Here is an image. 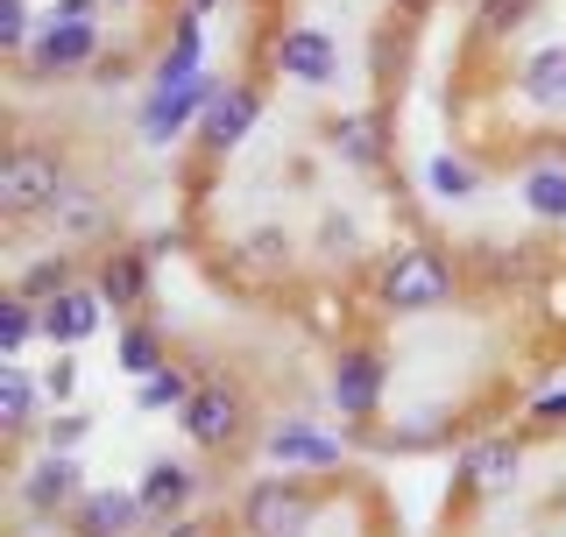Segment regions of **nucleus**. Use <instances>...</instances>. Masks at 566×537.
<instances>
[{
  "instance_id": "nucleus-6",
  "label": "nucleus",
  "mask_w": 566,
  "mask_h": 537,
  "mask_svg": "<svg viewBox=\"0 0 566 537\" xmlns=\"http://www.w3.org/2000/svg\"><path fill=\"white\" fill-rule=\"evenodd\" d=\"M276 71L297 78V85H333V78H340V43H333L326 29L297 22V29L276 35Z\"/></svg>"
},
{
  "instance_id": "nucleus-12",
  "label": "nucleus",
  "mask_w": 566,
  "mask_h": 537,
  "mask_svg": "<svg viewBox=\"0 0 566 537\" xmlns=\"http://www.w3.org/2000/svg\"><path fill=\"white\" fill-rule=\"evenodd\" d=\"M262 453L276 460V467H297V474H326V467H340V445H333L326 432H312L305 418H291V424H276L270 445Z\"/></svg>"
},
{
  "instance_id": "nucleus-34",
  "label": "nucleus",
  "mask_w": 566,
  "mask_h": 537,
  "mask_svg": "<svg viewBox=\"0 0 566 537\" xmlns=\"http://www.w3.org/2000/svg\"><path fill=\"white\" fill-rule=\"evenodd\" d=\"M212 8H220V0H191V8H185V14H212Z\"/></svg>"
},
{
  "instance_id": "nucleus-3",
  "label": "nucleus",
  "mask_w": 566,
  "mask_h": 537,
  "mask_svg": "<svg viewBox=\"0 0 566 537\" xmlns=\"http://www.w3.org/2000/svg\"><path fill=\"white\" fill-rule=\"evenodd\" d=\"M177 424H185L191 445H206V453H227V445L241 439V424H248V397H241L234 382H220V375H212V382L191 389V403L177 410Z\"/></svg>"
},
{
  "instance_id": "nucleus-32",
  "label": "nucleus",
  "mask_w": 566,
  "mask_h": 537,
  "mask_svg": "<svg viewBox=\"0 0 566 537\" xmlns=\"http://www.w3.org/2000/svg\"><path fill=\"white\" fill-rule=\"evenodd\" d=\"M78 439H85V418H64V424H50V445H57V453H71Z\"/></svg>"
},
{
  "instance_id": "nucleus-18",
  "label": "nucleus",
  "mask_w": 566,
  "mask_h": 537,
  "mask_svg": "<svg viewBox=\"0 0 566 537\" xmlns=\"http://www.w3.org/2000/svg\"><path fill=\"white\" fill-rule=\"evenodd\" d=\"M114 361L128 368V375H156V368L170 361V347H164V326H156V318H135V326L114 339Z\"/></svg>"
},
{
  "instance_id": "nucleus-22",
  "label": "nucleus",
  "mask_w": 566,
  "mask_h": 537,
  "mask_svg": "<svg viewBox=\"0 0 566 537\" xmlns=\"http://www.w3.org/2000/svg\"><path fill=\"white\" fill-rule=\"evenodd\" d=\"M524 206L538 212V220H566V170L559 164H538V170H524Z\"/></svg>"
},
{
  "instance_id": "nucleus-7",
  "label": "nucleus",
  "mask_w": 566,
  "mask_h": 537,
  "mask_svg": "<svg viewBox=\"0 0 566 537\" xmlns=\"http://www.w3.org/2000/svg\"><path fill=\"white\" fill-rule=\"evenodd\" d=\"M99 57V29L93 22H43V35L29 43V71L35 78H64Z\"/></svg>"
},
{
  "instance_id": "nucleus-11",
  "label": "nucleus",
  "mask_w": 566,
  "mask_h": 537,
  "mask_svg": "<svg viewBox=\"0 0 566 537\" xmlns=\"http://www.w3.org/2000/svg\"><path fill=\"white\" fill-rule=\"evenodd\" d=\"M255 114H262V99L248 93V85H220V93L206 99V114H199V141L212 156H227V149H241L248 128H255Z\"/></svg>"
},
{
  "instance_id": "nucleus-10",
  "label": "nucleus",
  "mask_w": 566,
  "mask_h": 537,
  "mask_svg": "<svg viewBox=\"0 0 566 537\" xmlns=\"http://www.w3.org/2000/svg\"><path fill=\"white\" fill-rule=\"evenodd\" d=\"M99 312H106L99 283H71V291L43 297V339L50 347H78V339L99 333Z\"/></svg>"
},
{
  "instance_id": "nucleus-28",
  "label": "nucleus",
  "mask_w": 566,
  "mask_h": 537,
  "mask_svg": "<svg viewBox=\"0 0 566 537\" xmlns=\"http://www.w3.org/2000/svg\"><path fill=\"white\" fill-rule=\"evenodd\" d=\"M0 43L14 50V57H29V0H0Z\"/></svg>"
},
{
  "instance_id": "nucleus-31",
  "label": "nucleus",
  "mask_w": 566,
  "mask_h": 537,
  "mask_svg": "<svg viewBox=\"0 0 566 537\" xmlns=\"http://www.w3.org/2000/svg\"><path fill=\"white\" fill-rule=\"evenodd\" d=\"M93 8H99V0H57L50 22H93Z\"/></svg>"
},
{
  "instance_id": "nucleus-21",
  "label": "nucleus",
  "mask_w": 566,
  "mask_h": 537,
  "mask_svg": "<svg viewBox=\"0 0 566 537\" xmlns=\"http://www.w3.org/2000/svg\"><path fill=\"white\" fill-rule=\"evenodd\" d=\"M29 418H35V382H29L22 361H8L0 368V424H8V439L29 432Z\"/></svg>"
},
{
  "instance_id": "nucleus-16",
  "label": "nucleus",
  "mask_w": 566,
  "mask_h": 537,
  "mask_svg": "<svg viewBox=\"0 0 566 537\" xmlns=\"http://www.w3.org/2000/svg\"><path fill=\"white\" fill-rule=\"evenodd\" d=\"M517 474H524L517 439H482L468 460H460V488H510Z\"/></svg>"
},
{
  "instance_id": "nucleus-26",
  "label": "nucleus",
  "mask_w": 566,
  "mask_h": 537,
  "mask_svg": "<svg viewBox=\"0 0 566 537\" xmlns=\"http://www.w3.org/2000/svg\"><path fill=\"white\" fill-rule=\"evenodd\" d=\"M424 177H432L439 199H474V170L460 164V156H432V170H424Z\"/></svg>"
},
{
  "instance_id": "nucleus-19",
  "label": "nucleus",
  "mask_w": 566,
  "mask_h": 537,
  "mask_svg": "<svg viewBox=\"0 0 566 537\" xmlns=\"http://www.w3.org/2000/svg\"><path fill=\"white\" fill-rule=\"evenodd\" d=\"M199 14H185V22H177V43L164 50V64H156V93H170V85H191L199 78Z\"/></svg>"
},
{
  "instance_id": "nucleus-25",
  "label": "nucleus",
  "mask_w": 566,
  "mask_h": 537,
  "mask_svg": "<svg viewBox=\"0 0 566 537\" xmlns=\"http://www.w3.org/2000/svg\"><path fill=\"white\" fill-rule=\"evenodd\" d=\"M14 291H22V297H35V304H43V297H57V291H71V262H64V255H50V262H35V268H29V276H22V283H14Z\"/></svg>"
},
{
  "instance_id": "nucleus-2",
  "label": "nucleus",
  "mask_w": 566,
  "mask_h": 537,
  "mask_svg": "<svg viewBox=\"0 0 566 537\" xmlns=\"http://www.w3.org/2000/svg\"><path fill=\"white\" fill-rule=\"evenodd\" d=\"M376 297L389 312H432V304L453 297V268L432 248H389L382 268H376Z\"/></svg>"
},
{
  "instance_id": "nucleus-4",
  "label": "nucleus",
  "mask_w": 566,
  "mask_h": 537,
  "mask_svg": "<svg viewBox=\"0 0 566 537\" xmlns=\"http://www.w3.org/2000/svg\"><path fill=\"white\" fill-rule=\"evenodd\" d=\"M241 516H248L255 537H305L312 516H318V495L297 488V481H262V488L241 503Z\"/></svg>"
},
{
  "instance_id": "nucleus-1",
  "label": "nucleus",
  "mask_w": 566,
  "mask_h": 537,
  "mask_svg": "<svg viewBox=\"0 0 566 537\" xmlns=\"http://www.w3.org/2000/svg\"><path fill=\"white\" fill-rule=\"evenodd\" d=\"M71 199V177L50 149H35V141H14L8 164H0V212L8 220H35V212H57Z\"/></svg>"
},
{
  "instance_id": "nucleus-23",
  "label": "nucleus",
  "mask_w": 566,
  "mask_h": 537,
  "mask_svg": "<svg viewBox=\"0 0 566 537\" xmlns=\"http://www.w3.org/2000/svg\"><path fill=\"white\" fill-rule=\"evenodd\" d=\"M326 141L347 156V164H376V120H368V114H340V120H326Z\"/></svg>"
},
{
  "instance_id": "nucleus-33",
  "label": "nucleus",
  "mask_w": 566,
  "mask_h": 537,
  "mask_svg": "<svg viewBox=\"0 0 566 537\" xmlns=\"http://www.w3.org/2000/svg\"><path fill=\"white\" fill-rule=\"evenodd\" d=\"M164 537H206L199 524H164Z\"/></svg>"
},
{
  "instance_id": "nucleus-15",
  "label": "nucleus",
  "mask_w": 566,
  "mask_h": 537,
  "mask_svg": "<svg viewBox=\"0 0 566 537\" xmlns=\"http://www.w3.org/2000/svg\"><path fill=\"white\" fill-rule=\"evenodd\" d=\"M517 93L531 106H545V114H559V106H566V43L531 50V57L517 64Z\"/></svg>"
},
{
  "instance_id": "nucleus-5",
  "label": "nucleus",
  "mask_w": 566,
  "mask_h": 537,
  "mask_svg": "<svg viewBox=\"0 0 566 537\" xmlns=\"http://www.w3.org/2000/svg\"><path fill=\"white\" fill-rule=\"evenodd\" d=\"M78 503H85V474H78V460L50 445V453L22 474V509H29V516H64V509H78Z\"/></svg>"
},
{
  "instance_id": "nucleus-13",
  "label": "nucleus",
  "mask_w": 566,
  "mask_h": 537,
  "mask_svg": "<svg viewBox=\"0 0 566 537\" xmlns=\"http://www.w3.org/2000/svg\"><path fill=\"white\" fill-rule=\"evenodd\" d=\"M142 516H149V509H142L135 488H99V495H85V503H78L71 524H78V537H128Z\"/></svg>"
},
{
  "instance_id": "nucleus-30",
  "label": "nucleus",
  "mask_w": 566,
  "mask_h": 537,
  "mask_svg": "<svg viewBox=\"0 0 566 537\" xmlns=\"http://www.w3.org/2000/svg\"><path fill=\"white\" fill-rule=\"evenodd\" d=\"M531 418H538V424H559L566 418V389H545V397L531 403Z\"/></svg>"
},
{
  "instance_id": "nucleus-8",
  "label": "nucleus",
  "mask_w": 566,
  "mask_h": 537,
  "mask_svg": "<svg viewBox=\"0 0 566 537\" xmlns=\"http://www.w3.org/2000/svg\"><path fill=\"white\" fill-rule=\"evenodd\" d=\"M382 382H389V368H382L376 347H340L333 354V403H340L347 418H368V410L382 403Z\"/></svg>"
},
{
  "instance_id": "nucleus-20",
  "label": "nucleus",
  "mask_w": 566,
  "mask_h": 537,
  "mask_svg": "<svg viewBox=\"0 0 566 537\" xmlns=\"http://www.w3.org/2000/svg\"><path fill=\"white\" fill-rule=\"evenodd\" d=\"M35 333H43V304L22 297V291H8V297H0V354L22 361V347H29Z\"/></svg>"
},
{
  "instance_id": "nucleus-9",
  "label": "nucleus",
  "mask_w": 566,
  "mask_h": 537,
  "mask_svg": "<svg viewBox=\"0 0 566 537\" xmlns=\"http://www.w3.org/2000/svg\"><path fill=\"white\" fill-rule=\"evenodd\" d=\"M220 93V85L191 78V85H170V93H149V106H142V141H156V149H170L177 135L191 128V120L206 114V99Z\"/></svg>"
},
{
  "instance_id": "nucleus-14",
  "label": "nucleus",
  "mask_w": 566,
  "mask_h": 537,
  "mask_svg": "<svg viewBox=\"0 0 566 537\" xmlns=\"http://www.w3.org/2000/svg\"><path fill=\"white\" fill-rule=\"evenodd\" d=\"M93 283H99V297L114 304V312H135V304L149 297V255H142V248H106Z\"/></svg>"
},
{
  "instance_id": "nucleus-24",
  "label": "nucleus",
  "mask_w": 566,
  "mask_h": 537,
  "mask_svg": "<svg viewBox=\"0 0 566 537\" xmlns=\"http://www.w3.org/2000/svg\"><path fill=\"white\" fill-rule=\"evenodd\" d=\"M191 389H199V382H191V375L185 368H156V375H142V410H185L191 403Z\"/></svg>"
},
{
  "instance_id": "nucleus-27",
  "label": "nucleus",
  "mask_w": 566,
  "mask_h": 537,
  "mask_svg": "<svg viewBox=\"0 0 566 537\" xmlns=\"http://www.w3.org/2000/svg\"><path fill=\"white\" fill-rule=\"evenodd\" d=\"M57 220H64V227H71L78 241H93L99 227H106V212H99V199H85V191H71V199L57 206Z\"/></svg>"
},
{
  "instance_id": "nucleus-29",
  "label": "nucleus",
  "mask_w": 566,
  "mask_h": 537,
  "mask_svg": "<svg viewBox=\"0 0 566 537\" xmlns=\"http://www.w3.org/2000/svg\"><path fill=\"white\" fill-rule=\"evenodd\" d=\"M524 0H489V8H482V35H503V29H517L524 22Z\"/></svg>"
},
{
  "instance_id": "nucleus-17",
  "label": "nucleus",
  "mask_w": 566,
  "mask_h": 537,
  "mask_svg": "<svg viewBox=\"0 0 566 537\" xmlns=\"http://www.w3.org/2000/svg\"><path fill=\"white\" fill-rule=\"evenodd\" d=\"M191 488H199V474L185 467V460H156L149 474H142V509L149 516H185V503H191Z\"/></svg>"
}]
</instances>
